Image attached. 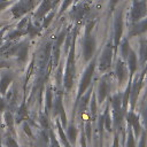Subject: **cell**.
I'll list each match as a JSON object with an SVG mask.
<instances>
[{
  "label": "cell",
  "instance_id": "obj_12",
  "mask_svg": "<svg viewBox=\"0 0 147 147\" xmlns=\"http://www.w3.org/2000/svg\"><path fill=\"white\" fill-rule=\"evenodd\" d=\"M126 119H127V123L132 126V129L134 130V134L136 137H138L140 134V123H139V117L133 113V110H131L127 115H126Z\"/></svg>",
  "mask_w": 147,
  "mask_h": 147
},
{
  "label": "cell",
  "instance_id": "obj_7",
  "mask_svg": "<svg viewBox=\"0 0 147 147\" xmlns=\"http://www.w3.org/2000/svg\"><path fill=\"white\" fill-rule=\"evenodd\" d=\"M122 34H123V11L119 10L114 22V51L115 53L117 52V48L119 46Z\"/></svg>",
  "mask_w": 147,
  "mask_h": 147
},
{
  "label": "cell",
  "instance_id": "obj_28",
  "mask_svg": "<svg viewBox=\"0 0 147 147\" xmlns=\"http://www.w3.org/2000/svg\"><path fill=\"white\" fill-rule=\"evenodd\" d=\"M119 0H109V7H110V9L113 10L114 8H115V6L117 5V2H118Z\"/></svg>",
  "mask_w": 147,
  "mask_h": 147
},
{
  "label": "cell",
  "instance_id": "obj_5",
  "mask_svg": "<svg viewBox=\"0 0 147 147\" xmlns=\"http://www.w3.org/2000/svg\"><path fill=\"white\" fill-rule=\"evenodd\" d=\"M147 15V5L145 0H133L131 8V22L134 24L140 21V18Z\"/></svg>",
  "mask_w": 147,
  "mask_h": 147
},
{
  "label": "cell",
  "instance_id": "obj_34",
  "mask_svg": "<svg viewBox=\"0 0 147 147\" xmlns=\"http://www.w3.org/2000/svg\"><path fill=\"white\" fill-rule=\"evenodd\" d=\"M100 147H102V144H101V145H100Z\"/></svg>",
  "mask_w": 147,
  "mask_h": 147
},
{
  "label": "cell",
  "instance_id": "obj_25",
  "mask_svg": "<svg viewBox=\"0 0 147 147\" xmlns=\"http://www.w3.org/2000/svg\"><path fill=\"white\" fill-rule=\"evenodd\" d=\"M146 132H142L141 134V139H140V142H139V147H146Z\"/></svg>",
  "mask_w": 147,
  "mask_h": 147
},
{
  "label": "cell",
  "instance_id": "obj_3",
  "mask_svg": "<svg viewBox=\"0 0 147 147\" xmlns=\"http://www.w3.org/2000/svg\"><path fill=\"white\" fill-rule=\"evenodd\" d=\"M95 64H96V59L94 57L92 60V62L88 64V67L86 68L85 72L83 74V77H82V80H80V84H79V87H78V94H77V101H76V105L77 102L80 100L83 93L88 88L90 84H91V80H92V76L94 74V69H95ZM75 105V106H76Z\"/></svg>",
  "mask_w": 147,
  "mask_h": 147
},
{
  "label": "cell",
  "instance_id": "obj_30",
  "mask_svg": "<svg viewBox=\"0 0 147 147\" xmlns=\"http://www.w3.org/2000/svg\"><path fill=\"white\" fill-rule=\"evenodd\" d=\"M113 147H118V134H117V132L115 133V137H114V145H113Z\"/></svg>",
  "mask_w": 147,
  "mask_h": 147
},
{
  "label": "cell",
  "instance_id": "obj_33",
  "mask_svg": "<svg viewBox=\"0 0 147 147\" xmlns=\"http://www.w3.org/2000/svg\"><path fill=\"white\" fill-rule=\"evenodd\" d=\"M74 1H75V2H78V1H79V0H74Z\"/></svg>",
  "mask_w": 147,
  "mask_h": 147
},
{
  "label": "cell",
  "instance_id": "obj_1",
  "mask_svg": "<svg viewBox=\"0 0 147 147\" xmlns=\"http://www.w3.org/2000/svg\"><path fill=\"white\" fill-rule=\"evenodd\" d=\"M77 31L78 29L76 28L74 34H72V42H71V47L69 51V56H68V61H67V69H65V75H64V86L68 91L71 90L72 84H74V79H75V74H76V67H75V41H76V36H77Z\"/></svg>",
  "mask_w": 147,
  "mask_h": 147
},
{
  "label": "cell",
  "instance_id": "obj_29",
  "mask_svg": "<svg viewBox=\"0 0 147 147\" xmlns=\"http://www.w3.org/2000/svg\"><path fill=\"white\" fill-rule=\"evenodd\" d=\"M144 122H145V126H146V130H147V105H146L145 110H144Z\"/></svg>",
  "mask_w": 147,
  "mask_h": 147
},
{
  "label": "cell",
  "instance_id": "obj_9",
  "mask_svg": "<svg viewBox=\"0 0 147 147\" xmlns=\"http://www.w3.org/2000/svg\"><path fill=\"white\" fill-rule=\"evenodd\" d=\"M145 31H147V18H145L144 21H139L137 23H134L131 28V31L129 32V38L130 37H134V36H139L141 33H144Z\"/></svg>",
  "mask_w": 147,
  "mask_h": 147
},
{
  "label": "cell",
  "instance_id": "obj_15",
  "mask_svg": "<svg viewBox=\"0 0 147 147\" xmlns=\"http://www.w3.org/2000/svg\"><path fill=\"white\" fill-rule=\"evenodd\" d=\"M139 56H140V63L141 64L147 62V41L146 40H141L140 41Z\"/></svg>",
  "mask_w": 147,
  "mask_h": 147
},
{
  "label": "cell",
  "instance_id": "obj_2",
  "mask_svg": "<svg viewBox=\"0 0 147 147\" xmlns=\"http://www.w3.org/2000/svg\"><path fill=\"white\" fill-rule=\"evenodd\" d=\"M93 25H94V22L90 21L85 28V36H84V40H83V55H84L85 61L91 60L92 55L95 51V39L91 34V30H92Z\"/></svg>",
  "mask_w": 147,
  "mask_h": 147
},
{
  "label": "cell",
  "instance_id": "obj_19",
  "mask_svg": "<svg viewBox=\"0 0 147 147\" xmlns=\"http://www.w3.org/2000/svg\"><path fill=\"white\" fill-rule=\"evenodd\" d=\"M77 134H78V131L76 129V126L74 125V122L69 125L68 127V133H67V137L69 138V140L71 142H75L76 141V138H77Z\"/></svg>",
  "mask_w": 147,
  "mask_h": 147
},
{
  "label": "cell",
  "instance_id": "obj_21",
  "mask_svg": "<svg viewBox=\"0 0 147 147\" xmlns=\"http://www.w3.org/2000/svg\"><path fill=\"white\" fill-rule=\"evenodd\" d=\"M126 147H134V138L132 132V126L129 124L127 126V140H126Z\"/></svg>",
  "mask_w": 147,
  "mask_h": 147
},
{
  "label": "cell",
  "instance_id": "obj_17",
  "mask_svg": "<svg viewBox=\"0 0 147 147\" xmlns=\"http://www.w3.org/2000/svg\"><path fill=\"white\" fill-rule=\"evenodd\" d=\"M130 51H131V47H130V44H129V39L125 38V39L122 41V44H121V53H122V57H123L124 60L127 59Z\"/></svg>",
  "mask_w": 147,
  "mask_h": 147
},
{
  "label": "cell",
  "instance_id": "obj_24",
  "mask_svg": "<svg viewBox=\"0 0 147 147\" xmlns=\"http://www.w3.org/2000/svg\"><path fill=\"white\" fill-rule=\"evenodd\" d=\"M85 136H86L87 140H91V121H88L86 123V132H85Z\"/></svg>",
  "mask_w": 147,
  "mask_h": 147
},
{
  "label": "cell",
  "instance_id": "obj_27",
  "mask_svg": "<svg viewBox=\"0 0 147 147\" xmlns=\"http://www.w3.org/2000/svg\"><path fill=\"white\" fill-rule=\"evenodd\" d=\"M86 136H85V131L83 130L82 132V139H80V142H82V147H86Z\"/></svg>",
  "mask_w": 147,
  "mask_h": 147
},
{
  "label": "cell",
  "instance_id": "obj_31",
  "mask_svg": "<svg viewBox=\"0 0 147 147\" xmlns=\"http://www.w3.org/2000/svg\"><path fill=\"white\" fill-rule=\"evenodd\" d=\"M53 16H54V13H51V14H49V15H48V16L46 17L47 20H45V24H44L45 26H46V25L48 24V22H51V20H52V17H53Z\"/></svg>",
  "mask_w": 147,
  "mask_h": 147
},
{
  "label": "cell",
  "instance_id": "obj_18",
  "mask_svg": "<svg viewBox=\"0 0 147 147\" xmlns=\"http://www.w3.org/2000/svg\"><path fill=\"white\" fill-rule=\"evenodd\" d=\"M103 119H105V126H106V130L110 132V131H111V118H110V115H109V103L106 106L105 114H103Z\"/></svg>",
  "mask_w": 147,
  "mask_h": 147
},
{
  "label": "cell",
  "instance_id": "obj_6",
  "mask_svg": "<svg viewBox=\"0 0 147 147\" xmlns=\"http://www.w3.org/2000/svg\"><path fill=\"white\" fill-rule=\"evenodd\" d=\"M113 49H114V45L111 44V41H109L102 54H101V57H100V62H99V69L100 71H107L110 65H111V60H113Z\"/></svg>",
  "mask_w": 147,
  "mask_h": 147
},
{
  "label": "cell",
  "instance_id": "obj_10",
  "mask_svg": "<svg viewBox=\"0 0 147 147\" xmlns=\"http://www.w3.org/2000/svg\"><path fill=\"white\" fill-rule=\"evenodd\" d=\"M116 75H117L118 84L122 85L124 83V80L126 79V77H127V68H126V64L122 60H118L117 61V64H116Z\"/></svg>",
  "mask_w": 147,
  "mask_h": 147
},
{
  "label": "cell",
  "instance_id": "obj_13",
  "mask_svg": "<svg viewBox=\"0 0 147 147\" xmlns=\"http://www.w3.org/2000/svg\"><path fill=\"white\" fill-rule=\"evenodd\" d=\"M127 67H129V70H130V79H132V76L134 75L137 68H138V60H137V55L136 53L131 49L130 53H129V56H127Z\"/></svg>",
  "mask_w": 147,
  "mask_h": 147
},
{
  "label": "cell",
  "instance_id": "obj_22",
  "mask_svg": "<svg viewBox=\"0 0 147 147\" xmlns=\"http://www.w3.org/2000/svg\"><path fill=\"white\" fill-rule=\"evenodd\" d=\"M91 115L94 121V118L96 117V95L95 94H93L92 100H91Z\"/></svg>",
  "mask_w": 147,
  "mask_h": 147
},
{
  "label": "cell",
  "instance_id": "obj_16",
  "mask_svg": "<svg viewBox=\"0 0 147 147\" xmlns=\"http://www.w3.org/2000/svg\"><path fill=\"white\" fill-rule=\"evenodd\" d=\"M52 5H53V3H52L51 0H44L42 3H41V6H40V8H39V10H38V13H37V16H38V17L44 16V15L51 9Z\"/></svg>",
  "mask_w": 147,
  "mask_h": 147
},
{
  "label": "cell",
  "instance_id": "obj_20",
  "mask_svg": "<svg viewBox=\"0 0 147 147\" xmlns=\"http://www.w3.org/2000/svg\"><path fill=\"white\" fill-rule=\"evenodd\" d=\"M65 33H67V30H63V31L60 33L59 38H57V41H56V52H55V62H57V60H59V49H60V45L62 44Z\"/></svg>",
  "mask_w": 147,
  "mask_h": 147
},
{
  "label": "cell",
  "instance_id": "obj_26",
  "mask_svg": "<svg viewBox=\"0 0 147 147\" xmlns=\"http://www.w3.org/2000/svg\"><path fill=\"white\" fill-rule=\"evenodd\" d=\"M72 1H74V0H64L63 5H62V7H61V11H60V13H63V11H64V10L68 8V6H69V5H70Z\"/></svg>",
  "mask_w": 147,
  "mask_h": 147
},
{
  "label": "cell",
  "instance_id": "obj_4",
  "mask_svg": "<svg viewBox=\"0 0 147 147\" xmlns=\"http://www.w3.org/2000/svg\"><path fill=\"white\" fill-rule=\"evenodd\" d=\"M109 101L111 102L113 106V113H114V119H115V129H118L121 126L122 119H123V115H124V109H123V105H122V94L117 93L114 96L109 98Z\"/></svg>",
  "mask_w": 147,
  "mask_h": 147
},
{
  "label": "cell",
  "instance_id": "obj_11",
  "mask_svg": "<svg viewBox=\"0 0 147 147\" xmlns=\"http://www.w3.org/2000/svg\"><path fill=\"white\" fill-rule=\"evenodd\" d=\"M108 91H109V84L107 82V76H105L100 80L99 88H98V101L99 102H102L106 99V96L108 95Z\"/></svg>",
  "mask_w": 147,
  "mask_h": 147
},
{
  "label": "cell",
  "instance_id": "obj_32",
  "mask_svg": "<svg viewBox=\"0 0 147 147\" xmlns=\"http://www.w3.org/2000/svg\"><path fill=\"white\" fill-rule=\"evenodd\" d=\"M57 2H59V0H54V1H53V5H56Z\"/></svg>",
  "mask_w": 147,
  "mask_h": 147
},
{
  "label": "cell",
  "instance_id": "obj_8",
  "mask_svg": "<svg viewBox=\"0 0 147 147\" xmlns=\"http://www.w3.org/2000/svg\"><path fill=\"white\" fill-rule=\"evenodd\" d=\"M146 69L141 72L140 77L136 78V82L133 83V85L131 86V94H130V100H131V109L133 110L134 106H136V102H137V99H138V95H139V92H140V88H141V85H142V80H144V77H145V74H146Z\"/></svg>",
  "mask_w": 147,
  "mask_h": 147
},
{
  "label": "cell",
  "instance_id": "obj_23",
  "mask_svg": "<svg viewBox=\"0 0 147 147\" xmlns=\"http://www.w3.org/2000/svg\"><path fill=\"white\" fill-rule=\"evenodd\" d=\"M59 133H60V137H61L62 142L64 144V146H65V147H71V145H70V144H69V141H68V137L63 134V131H62V129H61L60 124H59Z\"/></svg>",
  "mask_w": 147,
  "mask_h": 147
},
{
  "label": "cell",
  "instance_id": "obj_14",
  "mask_svg": "<svg viewBox=\"0 0 147 147\" xmlns=\"http://www.w3.org/2000/svg\"><path fill=\"white\" fill-rule=\"evenodd\" d=\"M87 11H88V7H87V5H83V3H82V5L76 6V7L71 10L70 16L74 17V18H76V20H79V18H82Z\"/></svg>",
  "mask_w": 147,
  "mask_h": 147
}]
</instances>
